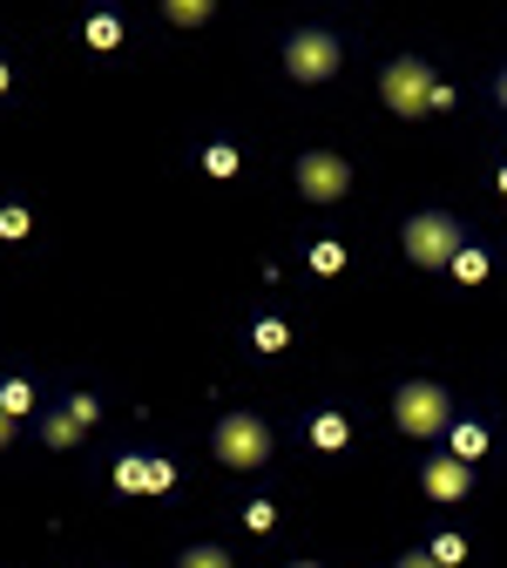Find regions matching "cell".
<instances>
[{
    "label": "cell",
    "mask_w": 507,
    "mask_h": 568,
    "mask_svg": "<svg viewBox=\"0 0 507 568\" xmlns=\"http://www.w3.org/2000/svg\"><path fill=\"white\" fill-rule=\"evenodd\" d=\"M494 190H500V196H507V163H500V176H494Z\"/></svg>",
    "instance_id": "29"
},
{
    "label": "cell",
    "mask_w": 507,
    "mask_h": 568,
    "mask_svg": "<svg viewBox=\"0 0 507 568\" xmlns=\"http://www.w3.org/2000/svg\"><path fill=\"white\" fill-rule=\"evenodd\" d=\"M0 406H8V413L21 419V413L34 406V386H28V379H0Z\"/></svg>",
    "instance_id": "19"
},
{
    "label": "cell",
    "mask_w": 507,
    "mask_h": 568,
    "mask_svg": "<svg viewBox=\"0 0 507 568\" xmlns=\"http://www.w3.org/2000/svg\"><path fill=\"white\" fill-rule=\"evenodd\" d=\"M210 454L224 460V467H237V474H257L271 460V426H264V413H224V419H216V434H210Z\"/></svg>",
    "instance_id": "4"
},
{
    "label": "cell",
    "mask_w": 507,
    "mask_h": 568,
    "mask_svg": "<svg viewBox=\"0 0 507 568\" xmlns=\"http://www.w3.org/2000/svg\"><path fill=\"white\" fill-rule=\"evenodd\" d=\"M345 190H352V163H345L338 150H305V156H298V196H312V203H345Z\"/></svg>",
    "instance_id": "6"
},
{
    "label": "cell",
    "mask_w": 507,
    "mask_h": 568,
    "mask_svg": "<svg viewBox=\"0 0 507 568\" xmlns=\"http://www.w3.org/2000/svg\"><path fill=\"white\" fill-rule=\"evenodd\" d=\"M460 244H467V231H460L454 210H413V217H406V237H399V251H406L419 271H447Z\"/></svg>",
    "instance_id": "2"
},
{
    "label": "cell",
    "mask_w": 507,
    "mask_h": 568,
    "mask_svg": "<svg viewBox=\"0 0 507 568\" xmlns=\"http://www.w3.org/2000/svg\"><path fill=\"white\" fill-rule=\"evenodd\" d=\"M203 170H210V176H237V142H210V150H203Z\"/></svg>",
    "instance_id": "18"
},
{
    "label": "cell",
    "mask_w": 507,
    "mask_h": 568,
    "mask_svg": "<svg viewBox=\"0 0 507 568\" xmlns=\"http://www.w3.org/2000/svg\"><path fill=\"white\" fill-rule=\"evenodd\" d=\"M440 109H460V89H454V82L433 89V109H426V115H440Z\"/></svg>",
    "instance_id": "24"
},
{
    "label": "cell",
    "mask_w": 507,
    "mask_h": 568,
    "mask_svg": "<svg viewBox=\"0 0 507 568\" xmlns=\"http://www.w3.org/2000/svg\"><path fill=\"white\" fill-rule=\"evenodd\" d=\"M447 434H454V454H460V460H480V454H487V426H480V419H454Z\"/></svg>",
    "instance_id": "13"
},
{
    "label": "cell",
    "mask_w": 507,
    "mask_h": 568,
    "mask_svg": "<svg viewBox=\"0 0 507 568\" xmlns=\"http://www.w3.org/2000/svg\"><path fill=\"white\" fill-rule=\"evenodd\" d=\"M28 231H34V210H28V203H0V237H8V244H28Z\"/></svg>",
    "instance_id": "15"
},
{
    "label": "cell",
    "mask_w": 507,
    "mask_h": 568,
    "mask_svg": "<svg viewBox=\"0 0 507 568\" xmlns=\"http://www.w3.org/2000/svg\"><path fill=\"white\" fill-rule=\"evenodd\" d=\"M82 41H89L95 54H109V48H122V14H109V8H95V14L82 21Z\"/></svg>",
    "instance_id": "10"
},
{
    "label": "cell",
    "mask_w": 507,
    "mask_h": 568,
    "mask_svg": "<svg viewBox=\"0 0 507 568\" xmlns=\"http://www.w3.org/2000/svg\"><path fill=\"white\" fill-rule=\"evenodd\" d=\"M494 102L507 109V68H500V75H494Z\"/></svg>",
    "instance_id": "27"
},
{
    "label": "cell",
    "mask_w": 507,
    "mask_h": 568,
    "mask_svg": "<svg viewBox=\"0 0 507 568\" xmlns=\"http://www.w3.org/2000/svg\"><path fill=\"white\" fill-rule=\"evenodd\" d=\"M14 426H21V419H14L8 406H0V454H8V447H14Z\"/></svg>",
    "instance_id": "26"
},
{
    "label": "cell",
    "mask_w": 507,
    "mask_h": 568,
    "mask_svg": "<svg viewBox=\"0 0 507 568\" xmlns=\"http://www.w3.org/2000/svg\"><path fill=\"white\" fill-rule=\"evenodd\" d=\"M244 528H251V535H271V528H277V508H271V501H251V508H244Z\"/></svg>",
    "instance_id": "22"
},
{
    "label": "cell",
    "mask_w": 507,
    "mask_h": 568,
    "mask_svg": "<svg viewBox=\"0 0 507 568\" xmlns=\"http://www.w3.org/2000/svg\"><path fill=\"white\" fill-rule=\"evenodd\" d=\"M284 568H318V561H284Z\"/></svg>",
    "instance_id": "30"
},
{
    "label": "cell",
    "mask_w": 507,
    "mask_h": 568,
    "mask_svg": "<svg viewBox=\"0 0 507 568\" xmlns=\"http://www.w3.org/2000/svg\"><path fill=\"white\" fill-rule=\"evenodd\" d=\"M433 89H440V75H433L419 54H399V61L379 68V102H386L393 115H406V122L433 109Z\"/></svg>",
    "instance_id": "5"
},
{
    "label": "cell",
    "mask_w": 507,
    "mask_h": 568,
    "mask_svg": "<svg viewBox=\"0 0 507 568\" xmlns=\"http://www.w3.org/2000/svg\"><path fill=\"white\" fill-rule=\"evenodd\" d=\"M312 271H318V277H338V271H345V244H338V237H318V244H312Z\"/></svg>",
    "instance_id": "16"
},
{
    "label": "cell",
    "mask_w": 507,
    "mask_h": 568,
    "mask_svg": "<svg viewBox=\"0 0 507 568\" xmlns=\"http://www.w3.org/2000/svg\"><path fill=\"white\" fill-rule=\"evenodd\" d=\"M393 426L413 434V440H440L447 426H454V393L440 379H406L393 393Z\"/></svg>",
    "instance_id": "1"
},
{
    "label": "cell",
    "mask_w": 507,
    "mask_h": 568,
    "mask_svg": "<svg viewBox=\"0 0 507 568\" xmlns=\"http://www.w3.org/2000/svg\"><path fill=\"white\" fill-rule=\"evenodd\" d=\"M433 561L460 568V561H467V535H440V541H433Z\"/></svg>",
    "instance_id": "21"
},
{
    "label": "cell",
    "mask_w": 507,
    "mask_h": 568,
    "mask_svg": "<svg viewBox=\"0 0 507 568\" xmlns=\"http://www.w3.org/2000/svg\"><path fill=\"white\" fill-rule=\"evenodd\" d=\"M399 568H447V561H433V548H413V555H399Z\"/></svg>",
    "instance_id": "25"
},
{
    "label": "cell",
    "mask_w": 507,
    "mask_h": 568,
    "mask_svg": "<svg viewBox=\"0 0 507 568\" xmlns=\"http://www.w3.org/2000/svg\"><path fill=\"white\" fill-rule=\"evenodd\" d=\"M156 8H163L170 28H203V21L216 14V0H156Z\"/></svg>",
    "instance_id": "12"
},
{
    "label": "cell",
    "mask_w": 507,
    "mask_h": 568,
    "mask_svg": "<svg viewBox=\"0 0 507 568\" xmlns=\"http://www.w3.org/2000/svg\"><path fill=\"white\" fill-rule=\"evenodd\" d=\"M176 568H231V555L203 541V548H183V555H176Z\"/></svg>",
    "instance_id": "20"
},
{
    "label": "cell",
    "mask_w": 507,
    "mask_h": 568,
    "mask_svg": "<svg viewBox=\"0 0 507 568\" xmlns=\"http://www.w3.org/2000/svg\"><path fill=\"white\" fill-rule=\"evenodd\" d=\"M251 345H257V352H284V345H292V325H284V318H257Z\"/></svg>",
    "instance_id": "17"
},
{
    "label": "cell",
    "mask_w": 507,
    "mask_h": 568,
    "mask_svg": "<svg viewBox=\"0 0 507 568\" xmlns=\"http://www.w3.org/2000/svg\"><path fill=\"white\" fill-rule=\"evenodd\" d=\"M109 480H115V494H150V454H122Z\"/></svg>",
    "instance_id": "11"
},
{
    "label": "cell",
    "mask_w": 507,
    "mask_h": 568,
    "mask_svg": "<svg viewBox=\"0 0 507 568\" xmlns=\"http://www.w3.org/2000/svg\"><path fill=\"white\" fill-rule=\"evenodd\" d=\"M345 440H352V419L345 413H312V447L318 454H345Z\"/></svg>",
    "instance_id": "9"
},
{
    "label": "cell",
    "mask_w": 507,
    "mask_h": 568,
    "mask_svg": "<svg viewBox=\"0 0 507 568\" xmlns=\"http://www.w3.org/2000/svg\"><path fill=\"white\" fill-rule=\"evenodd\" d=\"M8 82H14V68H8V61H0V95H8Z\"/></svg>",
    "instance_id": "28"
},
{
    "label": "cell",
    "mask_w": 507,
    "mask_h": 568,
    "mask_svg": "<svg viewBox=\"0 0 507 568\" xmlns=\"http://www.w3.org/2000/svg\"><path fill=\"white\" fill-rule=\"evenodd\" d=\"M419 487L433 494V501H460V494L474 487V460H460V454L426 460V467H419Z\"/></svg>",
    "instance_id": "8"
},
{
    "label": "cell",
    "mask_w": 507,
    "mask_h": 568,
    "mask_svg": "<svg viewBox=\"0 0 507 568\" xmlns=\"http://www.w3.org/2000/svg\"><path fill=\"white\" fill-rule=\"evenodd\" d=\"M95 419H102V406H95V393H75V399H68L61 413H48V419H41V440H48V447H75V440L89 434V426H95Z\"/></svg>",
    "instance_id": "7"
},
{
    "label": "cell",
    "mask_w": 507,
    "mask_h": 568,
    "mask_svg": "<svg viewBox=\"0 0 507 568\" xmlns=\"http://www.w3.org/2000/svg\"><path fill=\"white\" fill-rule=\"evenodd\" d=\"M284 68H292V82L325 89V82L345 75V41L332 28H298L292 41H284Z\"/></svg>",
    "instance_id": "3"
},
{
    "label": "cell",
    "mask_w": 507,
    "mask_h": 568,
    "mask_svg": "<svg viewBox=\"0 0 507 568\" xmlns=\"http://www.w3.org/2000/svg\"><path fill=\"white\" fill-rule=\"evenodd\" d=\"M170 487H176V467H170V460H156V454H150V494H170Z\"/></svg>",
    "instance_id": "23"
},
{
    "label": "cell",
    "mask_w": 507,
    "mask_h": 568,
    "mask_svg": "<svg viewBox=\"0 0 507 568\" xmlns=\"http://www.w3.org/2000/svg\"><path fill=\"white\" fill-rule=\"evenodd\" d=\"M447 271H454V277H460V284H487V271H494V264H487V251H474V244H460V251H454V264H447Z\"/></svg>",
    "instance_id": "14"
}]
</instances>
